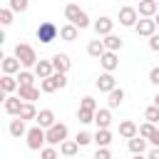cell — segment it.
<instances>
[{
	"instance_id": "9",
	"label": "cell",
	"mask_w": 159,
	"mask_h": 159,
	"mask_svg": "<svg viewBox=\"0 0 159 159\" xmlns=\"http://www.w3.org/2000/svg\"><path fill=\"white\" fill-rule=\"evenodd\" d=\"M134 30H137V35H142V37H152V35L157 32V22H154V17H142Z\"/></svg>"
},
{
	"instance_id": "15",
	"label": "cell",
	"mask_w": 159,
	"mask_h": 159,
	"mask_svg": "<svg viewBox=\"0 0 159 159\" xmlns=\"http://www.w3.org/2000/svg\"><path fill=\"white\" fill-rule=\"evenodd\" d=\"M137 134H139V127H137L132 119H124V122H119V137H124V139L129 142V139H134Z\"/></svg>"
},
{
	"instance_id": "10",
	"label": "cell",
	"mask_w": 159,
	"mask_h": 159,
	"mask_svg": "<svg viewBox=\"0 0 159 159\" xmlns=\"http://www.w3.org/2000/svg\"><path fill=\"white\" fill-rule=\"evenodd\" d=\"M94 84H97V89H99V92H107V94H109V92L117 87V80H114V75H112V72H102V75L97 77V82H94Z\"/></svg>"
},
{
	"instance_id": "48",
	"label": "cell",
	"mask_w": 159,
	"mask_h": 159,
	"mask_svg": "<svg viewBox=\"0 0 159 159\" xmlns=\"http://www.w3.org/2000/svg\"><path fill=\"white\" fill-rule=\"evenodd\" d=\"M154 104H157V107H159V92H157V97H154Z\"/></svg>"
},
{
	"instance_id": "22",
	"label": "cell",
	"mask_w": 159,
	"mask_h": 159,
	"mask_svg": "<svg viewBox=\"0 0 159 159\" xmlns=\"http://www.w3.org/2000/svg\"><path fill=\"white\" fill-rule=\"evenodd\" d=\"M20 60L12 55V57H2V75H15V72H20Z\"/></svg>"
},
{
	"instance_id": "20",
	"label": "cell",
	"mask_w": 159,
	"mask_h": 159,
	"mask_svg": "<svg viewBox=\"0 0 159 159\" xmlns=\"http://www.w3.org/2000/svg\"><path fill=\"white\" fill-rule=\"evenodd\" d=\"M17 97L22 99V102H35V99H40V87H20L17 89Z\"/></svg>"
},
{
	"instance_id": "21",
	"label": "cell",
	"mask_w": 159,
	"mask_h": 159,
	"mask_svg": "<svg viewBox=\"0 0 159 159\" xmlns=\"http://www.w3.org/2000/svg\"><path fill=\"white\" fill-rule=\"evenodd\" d=\"M7 129H10V134H12V137H17V139H20V137H27V127H25V119H20V117L10 119V127H7Z\"/></svg>"
},
{
	"instance_id": "36",
	"label": "cell",
	"mask_w": 159,
	"mask_h": 159,
	"mask_svg": "<svg viewBox=\"0 0 159 159\" xmlns=\"http://www.w3.org/2000/svg\"><path fill=\"white\" fill-rule=\"evenodd\" d=\"M75 142H77L80 147H87L89 142H94V134H89V132H77V137H75Z\"/></svg>"
},
{
	"instance_id": "49",
	"label": "cell",
	"mask_w": 159,
	"mask_h": 159,
	"mask_svg": "<svg viewBox=\"0 0 159 159\" xmlns=\"http://www.w3.org/2000/svg\"><path fill=\"white\" fill-rule=\"evenodd\" d=\"M137 2H142V0H137Z\"/></svg>"
},
{
	"instance_id": "6",
	"label": "cell",
	"mask_w": 159,
	"mask_h": 159,
	"mask_svg": "<svg viewBox=\"0 0 159 159\" xmlns=\"http://www.w3.org/2000/svg\"><path fill=\"white\" fill-rule=\"evenodd\" d=\"M137 17H139L137 7H132V5L119 7V25H124V27H137V22H139Z\"/></svg>"
},
{
	"instance_id": "14",
	"label": "cell",
	"mask_w": 159,
	"mask_h": 159,
	"mask_svg": "<svg viewBox=\"0 0 159 159\" xmlns=\"http://www.w3.org/2000/svg\"><path fill=\"white\" fill-rule=\"evenodd\" d=\"M94 124H97V129H109V124H112V109L107 107V109H97L94 112Z\"/></svg>"
},
{
	"instance_id": "37",
	"label": "cell",
	"mask_w": 159,
	"mask_h": 159,
	"mask_svg": "<svg viewBox=\"0 0 159 159\" xmlns=\"http://www.w3.org/2000/svg\"><path fill=\"white\" fill-rule=\"evenodd\" d=\"M40 159H60V152L55 147H45V149H40Z\"/></svg>"
},
{
	"instance_id": "38",
	"label": "cell",
	"mask_w": 159,
	"mask_h": 159,
	"mask_svg": "<svg viewBox=\"0 0 159 159\" xmlns=\"http://www.w3.org/2000/svg\"><path fill=\"white\" fill-rule=\"evenodd\" d=\"M12 15H15V12H12L10 7H2V10H0V22H2L5 27H7V25L12 22Z\"/></svg>"
},
{
	"instance_id": "5",
	"label": "cell",
	"mask_w": 159,
	"mask_h": 159,
	"mask_svg": "<svg viewBox=\"0 0 159 159\" xmlns=\"http://www.w3.org/2000/svg\"><path fill=\"white\" fill-rule=\"evenodd\" d=\"M37 40L42 42V45H47V42H52L57 35H60V30H57V25L55 22H50V20H45V22H40L37 25Z\"/></svg>"
},
{
	"instance_id": "30",
	"label": "cell",
	"mask_w": 159,
	"mask_h": 159,
	"mask_svg": "<svg viewBox=\"0 0 159 159\" xmlns=\"http://www.w3.org/2000/svg\"><path fill=\"white\" fill-rule=\"evenodd\" d=\"M20 119H37V109H35V102H22V109H20Z\"/></svg>"
},
{
	"instance_id": "46",
	"label": "cell",
	"mask_w": 159,
	"mask_h": 159,
	"mask_svg": "<svg viewBox=\"0 0 159 159\" xmlns=\"http://www.w3.org/2000/svg\"><path fill=\"white\" fill-rule=\"evenodd\" d=\"M132 159H149V157H147V154H134Z\"/></svg>"
},
{
	"instance_id": "32",
	"label": "cell",
	"mask_w": 159,
	"mask_h": 159,
	"mask_svg": "<svg viewBox=\"0 0 159 159\" xmlns=\"http://www.w3.org/2000/svg\"><path fill=\"white\" fill-rule=\"evenodd\" d=\"M40 89H42L45 94H50V92H55V89H60V87H57L55 77H47V80H40Z\"/></svg>"
},
{
	"instance_id": "7",
	"label": "cell",
	"mask_w": 159,
	"mask_h": 159,
	"mask_svg": "<svg viewBox=\"0 0 159 159\" xmlns=\"http://www.w3.org/2000/svg\"><path fill=\"white\" fill-rule=\"evenodd\" d=\"M92 27H94V32H97V37H107V35H112V27H114V20H112V17H107V15H102L99 20H94V22H92Z\"/></svg>"
},
{
	"instance_id": "8",
	"label": "cell",
	"mask_w": 159,
	"mask_h": 159,
	"mask_svg": "<svg viewBox=\"0 0 159 159\" xmlns=\"http://www.w3.org/2000/svg\"><path fill=\"white\" fill-rule=\"evenodd\" d=\"M2 107H5V112H7V114H12V117H20L22 99H20L17 94H5V99H2Z\"/></svg>"
},
{
	"instance_id": "35",
	"label": "cell",
	"mask_w": 159,
	"mask_h": 159,
	"mask_svg": "<svg viewBox=\"0 0 159 159\" xmlns=\"http://www.w3.org/2000/svg\"><path fill=\"white\" fill-rule=\"evenodd\" d=\"M12 12H25L27 7H30V0H10V5H7Z\"/></svg>"
},
{
	"instance_id": "17",
	"label": "cell",
	"mask_w": 159,
	"mask_h": 159,
	"mask_svg": "<svg viewBox=\"0 0 159 159\" xmlns=\"http://www.w3.org/2000/svg\"><path fill=\"white\" fill-rule=\"evenodd\" d=\"M0 89H2V94H12V92H17V89H20L17 77H12V75H2V80H0Z\"/></svg>"
},
{
	"instance_id": "1",
	"label": "cell",
	"mask_w": 159,
	"mask_h": 159,
	"mask_svg": "<svg viewBox=\"0 0 159 159\" xmlns=\"http://www.w3.org/2000/svg\"><path fill=\"white\" fill-rule=\"evenodd\" d=\"M65 20L70 22V25H75V27H80V30H87L92 22H89V15L80 7V5H75V2H70L67 7H65Z\"/></svg>"
},
{
	"instance_id": "16",
	"label": "cell",
	"mask_w": 159,
	"mask_h": 159,
	"mask_svg": "<svg viewBox=\"0 0 159 159\" xmlns=\"http://www.w3.org/2000/svg\"><path fill=\"white\" fill-rule=\"evenodd\" d=\"M137 12H139L142 17H154V15L159 12V2H157V0H142L139 7H137Z\"/></svg>"
},
{
	"instance_id": "2",
	"label": "cell",
	"mask_w": 159,
	"mask_h": 159,
	"mask_svg": "<svg viewBox=\"0 0 159 159\" xmlns=\"http://www.w3.org/2000/svg\"><path fill=\"white\" fill-rule=\"evenodd\" d=\"M15 57L20 60V65H22V67H32V70H35V65L40 62V60H37L35 47H32V45H27V42H17V45H15Z\"/></svg>"
},
{
	"instance_id": "28",
	"label": "cell",
	"mask_w": 159,
	"mask_h": 159,
	"mask_svg": "<svg viewBox=\"0 0 159 159\" xmlns=\"http://www.w3.org/2000/svg\"><path fill=\"white\" fill-rule=\"evenodd\" d=\"M77 149H80V144H77L75 139H65V142L60 144V154H62V157H75Z\"/></svg>"
},
{
	"instance_id": "12",
	"label": "cell",
	"mask_w": 159,
	"mask_h": 159,
	"mask_svg": "<svg viewBox=\"0 0 159 159\" xmlns=\"http://www.w3.org/2000/svg\"><path fill=\"white\" fill-rule=\"evenodd\" d=\"M99 65L104 67V72H114L117 67H119V57H117V52H104L102 57H99Z\"/></svg>"
},
{
	"instance_id": "23",
	"label": "cell",
	"mask_w": 159,
	"mask_h": 159,
	"mask_svg": "<svg viewBox=\"0 0 159 159\" xmlns=\"http://www.w3.org/2000/svg\"><path fill=\"white\" fill-rule=\"evenodd\" d=\"M77 35H80V27H75V25H70V22L60 27V37H62L65 42H75Z\"/></svg>"
},
{
	"instance_id": "19",
	"label": "cell",
	"mask_w": 159,
	"mask_h": 159,
	"mask_svg": "<svg viewBox=\"0 0 159 159\" xmlns=\"http://www.w3.org/2000/svg\"><path fill=\"white\" fill-rule=\"evenodd\" d=\"M104 52H107V47H104V40H99V37H97V40H89V45H87V55H89V57L99 60Z\"/></svg>"
},
{
	"instance_id": "45",
	"label": "cell",
	"mask_w": 159,
	"mask_h": 159,
	"mask_svg": "<svg viewBox=\"0 0 159 159\" xmlns=\"http://www.w3.org/2000/svg\"><path fill=\"white\" fill-rule=\"evenodd\" d=\"M147 157H149V159H159V147H152Z\"/></svg>"
},
{
	"instance_id": "40",
	"label": "cell",
	"mask_w": 159,
	"mask_h": 159,
	"mask_svg": "<svg viewBox=\"0 0 159 159\" xmlns=\"http://www.w3.org/2000/svg\"><path fill=\"white\" fill-rule=\"evenodd\" d=\"M92 159H112V152H109L107 147H97V152H94Z\"/></svg>"
},
{
	"instance_id": "11",
	"label": "cell",
	"mask_w": 159,
	"mask_h": 159,
	"mask_svg": "<svg viewBox=\"0 0 159 159\" xmlns=\"http://www.w3.org/2000/svg\"><path fill=\"white\" fill-rule=\"evenodd\" d=\"M52 67H55V72H62V75H67V72H70V67H72V60H70V55H65V52H57V55L52 57Z\"/></svg>"
},
{
	"instance_id": "42",
	"label": "cell",
	"mask_w": 159,
	"mask_h": 159,
	"mask_svg": "<svg viewBox=\"0 0 159 159\" xmlns=\"http://www.w3.org/2000/svg\"><path fill=\"white\" fill-rule=\"evenodd\" d=\"M149 50H154V52H159V32H154V35L149 37Z\"/></svg>"
},
{
	"instance_id": "13",
	"label": "cell",
	"mask_w": 159,
	"mask_h": 159,
	"mask_svg": "<svg viewBox=\"0 0 159 159\" xmlns=\"http://www.w3.org/2000/svg\"><path fill=\"white\" fill-rule=\"evenodd\" d=\"M35 75H37V80H47V77H52V75H55L52 60H40V62L35 65Z\"/></svg>"
},
{
	"instance_id": "39",
	"label": "cell",
	"mask_w": 159,
	"mask_h": 159,
	"mask_svg": "<svg viewBox=\"0 0 159 159\" xmlns=\"http://www.w3.org/2000/svg\"><path fill=\"white\" fill-rule=\"evenodd\" d=\"M80 107H82V109H89V112H97V102H94V97H82Z\"/></svg>"
},
{
	"instance_id": "44",
	"label": "cell",
	"mask_w": 159,
	"mask_h": 159,
	"mask_svg": "<svg viewBox=\"0 0 159 159\" xmlns=\"http://www.w3.org/2000/svg\"><path fill=\"white\" fill-rule=\"evenodd\" d=\"M149 142H152V147H159V127H157V132L149 137Z\"/></svg>"
},
{
	"instance_id": "50",
	"label": "cell",
	"mask_w": 159,
	"mask_h": 159,
	"mask_svg": "<svg viewBox=\"0 0 159 159\" xmlns=\"http://www.w3.org/2000/svg\"><path fill=\"white\" fill-rule=\"evenodd\" d=\"M157 2H159V0H157Z\"/></svg>"
},
{
	"instance_id": "29",
	"label": "cell",
	"mask_w": 159,
	"mask_h": 159,
	"mask_svg": "<svg viewBox=\"0 0 159 159\" xmlns=\"http://www.w3.org/2000/svg\"><path fill=\"white\" fill-rule=\"evenodd\" d=\"M35 72H30V70H20L17 72V82H20V87H32L35 84Z\"/></svg>"
},
{
	"instance_id": "47",
	"label": "cell",
	"mask_w": 159,
	"mask_h": 159,
	"mask_svg": "<svg viewBox=\"0 0 159 159\" xmlns=\"http://www.w3.org/2000/svg\"><path fill=\"white\" fill-rule=\"evenodd\" d=\"M154 22H157V30H159V12L154 15Z\"/></svg>"
},
{
	"instance_id": "41",
	"label": "cell",
	"mask_w": 159,
	"mask_h": 159,
	"mask_svg": "<svg viewBox=\"0 0 159 159\" xmlns=\"http://www.w3.org/2000/svg\"><path fill=\"white\" fill-rule=\"evenodd\" d=\"M52 77H55V82H57V87H60V89H65V87H67V75H62V72H55Z\"/></svg>"
},
{
	"instance_id": "33",
	"label": "cell",
	"mask_w": 159,
	"mask_h": 159,
	"mask_svg": "<svg viewBox=\"0 0 159 159\" xmlns=\"http://www.w3.org/2000/svg\"><path fill=\"white\" fill-rule=\"evenodd\" d=\"M77 119H80V124H89V122H94V112H89V109H77Z\"/></svg>"
},
{
	"instance_id": "3",
	"label": "cell",
	"mask_w": 159,
	"mask_h": 159,
	"mask_svg": "<svg viewBox=\"0 0 159 159\" xmlns=\"http://www.w3.org/2000/svg\"><path fill=\"white\" fill-rule=\"evenodd\" d=\"M45 132H47V147H60V144L67 139V134H70L67 124H62V122L52 124V127H50V129H45Z\"/></svg>"
},
{
	"instance_id": "27",
	"label": "cell",
	"mask_w": 159,
	"mask_h": 159,
	"mask_svg": "<svg viewBox=\"0 0 159 159\" xmlns=\"http://www.w3.org/2000/svg\"><path fill=\"white\" fill-rule=\"evenodd\" d=\"M94 144L97 147H109L112 144V132L109 129H97L94 132Z\"/></svg>"
},
{
	"instance_id": "31",
	"label": "cell",
	"mask_w": 159,
	"mask_h": 159,
	"mask_svg": "<svg viewBox=\"0 0 159 159\" xmlns=\"http://www.w3.org/2000/svg\"><path fill=\"white\" fill-rule=\"evenodd\" d=\"M144 119L152 122V124H159V107H157V104L147 107V109H144Z\"/></svg>"
},
{
	"instance_id": "24",
	"label": "cell",
	"mask_w": 159,
	"mask_h": 159,
	"mask_svg": "<svg viewBox=\"0 0 159 159\" xmlns=\"http://www.w3.org/2000/svg\"><path fill=\"white\" fill-rule=\"evenodd\" d=\"M127 147H129V152H132V154H144V152H147V139L137 134L134 139H129V142H127Z\"/></svg>"
},
{
	"instance_id": "26",
	"label": "cell",
	"mask_w": 159,
	"mask_h": 159,
	"mask_svg": "<svg viewBox=\"0 0 159 159\" xmlns=\"http://www.w3.org/2000/svg\"><path fill=\"white\" fill-rule=\"evenodd\" d=\"M107 102H109V109L119 107V104L124 102V89H122V87H114V89L107 94Z\"/></svg>"
},
{
	"instance_id": "34",
	"label": "cell",
	"mask_w": 159,
	"mask_h": 159,
	"mask_svg": "<svg viewBox=\"0 0 159 159\" xmlns=\"http://www.w3.org/2000/svg\"><path fill=\"white\" fill-rule=\"evenodd\" d=\"M154 132H157V124H152V122H144V124H139V137L149 139Z\"/></svg>"
},
{
	"instance_id": "18",
	"label": "cell",
	"mask_w": 159,
	"mask_h": 159,
	"mask_svg": "<svg viewBox=\"0 0 159 159\" xmlns=\"http://www.w3.org/2000/svg\"><path fill=\"white\" fill-rule=\"evenodd\" d=\"M35 122H37V127H42V129H50L52 124H57V122H55V112H52V109H40Z\"/></svg>"
},
{
	"instance_id": "43",
	"label": "cell",
	"mask_w": 159,
	"mask_h": 159,
	"mask_svg": "<svg viewBox=\"0 0 159 159\" xmlns=\"http://www.w3.org/2000/svg\"><path fill=\"white\" fill-rule=\"evenodd\" d=\"M149 82L159 87V67H152V70H149Z\"/></svg>"
},
{
	"instance_id": "25",
	"label": "cell",
	"mask_w": 159,
	"mask_h": 159,
	"mask_svg": "<svg viewBox=\"0 0 159 159\" xmlns=\"http://www.w3.org/2000/svg\"><path fill=\"white\" fill-rule=\"evenodd\" d=\"M122 45H124V40H122L119 35H114V32L104 37V47H107L109 52H119V50H122Z\"/></svg>"
},
{
	"instance_id": "4",
	"label": "cell",
	"mask_w": 159,
	"mask_h": 159,
	"mask_svg": "<svg viewBox=\"0 0 159 159\" xmlns=\"http://www.w3.org/2000/svg\"><path fill=\"white\" fill-rule=\"evenodd\" d=\"M45 144H47V132L42 129V127H32V129H27V147L32 149V152H37V149H45Z\"/></svg>"
}]
</instances>
